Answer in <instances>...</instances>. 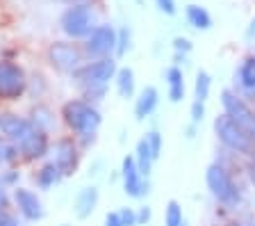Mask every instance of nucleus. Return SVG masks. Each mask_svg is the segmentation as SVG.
<instances>
[{"instance_id":"nucleus-6","label":"nucleus","mask_w":255,"mask_h":226,"mask_svg":"<svg viewBox=\"0 0 255 226\" xmlns=\"http://www.w3.org/2000/svg\"><path fill=\"white\" fill-rule=\"evenodd\" d=\"M221 105H223V110H226V114L233 119L239 128H244L246 133L251 135V140L255 142V110L251 108V105H246V103L242 101L237 94L230 92V89H223Z\"/></svg>"},{"instance_id":"nucleus-3","label":"nucleus","mask_w":255,"mask_h":226,"mask_svg":"<svg viewBox=\"0 0 255 226\" xmlns=\"http://www.w3.org/2000/svg\"><path fill=\"white\" fill-rule=\"evenodd\" d=\"M59 25H62V32L69 39H87L98 23H96V14L91 9V5L73 2L71 7L64 9L62 18H59Z\"/></svg>"},{"instance_id":"nucleus-25","label":"nucleus","mask_w":255,"mask_h":226,"mask_svg":"<svg viewBox=\"0 0 255 226\" xmlns=\"http://www.w3.org/2000/svg\"><path fill=\"white\" fill-rule=\"evenodd\" d=\"M146 140H148V146H150V151H153L155 160H157L159 153H162V135H159L157 130H153V133L146 135Z\"/></svg>"},{"instance_id":"nucleus-31","label":"nucleus","mask_w":255,"mask_h":226,"mask_svg":"<svg viewBox=\"0 0 255 226\" xmlns=\"http://www.w3.org/2000/svg\"><path fill=\"white\" fill-rule=\"evenodd\" d=\"M9 158H14V149H11V146H7L5 140H0V165H2V162H7Z\"/></svg>"},{"instance_id":"nucleus-33","label":"nucleus","mask_w":255,"mask_h":226,"mask_svg":"<svg viewBox=\"0 0 255 226\" xmlns=\"http://www.w3.org/2000/svg\"><path fill=\"white\" fill-rule=\"evenodd\" d=\"M148 220H150V208H148V206H143V208L137 213V226L139 224H146Z\"/></svg>"},{"instance_id":"nucleus-15","label":"nucleus","mask_w":255,"mask_h":226,"mask_svg":"<svg viewBox=\"0 0 255 226\" xmlns=\"http://www.w3.org/2000/svg\"><path fill=\"white\" fill-rule=\"evenodd\" d=\"M159 103V92L155 89V87H143L141 94H139L137 103H134V117L141 121V119L150 117V114L155 112V108H157Z\"/></svg>"},{"instance_id":"nucleus-24","label":"nucleus","mask_w":255,"mask_h":226,"mask_svg":"<svg viewBox=\"0 0 255 226\" xmlns=\"http://www.w3.org/2000/svg\"><path fill=\"white\" fill-rule=\"evenodd\" d=\"M185 224V215L178 201H169L164 210V226H182Z\"/></svg>"},{"instance_id":"nucleus-21","label":"nucleus","mask_w":255,"mask_h":226,"mask_svg":"<svg viewBox=\"0 0 255 226\" xmlns=\"http://www.w3.org/2000/svg\"><path fill=\"white\" fill-rule=\"evenodd\" d=\"M117 92L121 98H132L134 94V71L130 66H123V69H117Z\"/></svg>"},{"instance_id":"nucleus-12","label":"nucleus","mask_w":255,"mask_h":226,"mask_svg":"<svg viewBox=\"0 0 255 226\" xmlns=\"http://www.w3.org/2000/svg\"><path fill=\"white\" fill-rule=\"evenodd\" d=\"M14 201H16V208L25 217L27 222H39L43 217V206H41V199L32 190H25V188H16L14 190Z\"/></svg>"},{"instance_id":"nucleus-4","label":"nucleus","mask_w":255,"mask_h":226,"mask_svg":"<svg viewBox=\"0 0 255 226\" xmlns=\"http://www.w3.org/2000/svg\"><path fill=\"white\" fill-rule=\"evenodd\" d=\"M205 183L212 192V197L219 201L221 206H237L242 201V192H239L237 183L233 181V176L228 174V169L221 165H210L205 172Z\"/></svg>"},{"instance_id":"nucleus-19","label":"nucleus","mask_w":255,"mask_h":226,"mask_svg":"<svg viewBox=\"0 0 255 226\" xmlns=\"http://www.w3.org/2000/svg\"><path fill=\"white\" fill-rule=\"evenodd\" d=\"M185 16H187V21H189V25L196 27V30H210V27H212V16H210V11L201 5H187Z\"/></svg>"},{"instance_id":"nucleus-2","label":"nucleus","mask_w":255,"mask_h":226,"mask_svg":"<svg viewBox=\"0 0 255 226\" xmlns=\"http://www.w3.org/2000/svg\"><path fill=\"white\" fill-rule=\"evenodd\" d=\"M117 75V62L112 57L94 59V62H82L73 71V80L80 87H85L89 94H103L110 80Z\"/></svg>"},{"instance_id":"nucleus-27","label":"nucleus","mask_w":255,"mask_h":226,"mask_svg":"<svg viewBox=\"0 0 255 226\" xmlns=\"http://www.w3.org/2000/svg\"><path fill=\"white\" fill-rule=\"evenodd\" d=\"M119 220H121V226H137V213L132 208H121Z\"/></svg>"},{"instance_id":"nucleus-39","label":"nucleus","mask_w":255,"mask_h":226,"mask_svg":"<svg viewBox=\"0 0 255 226\" xmlns=\"http://www.w3.org/2000/svg\"><path fill=\"white\" fill-rule=\"evenodd\" d=\"M182 226H187V222H185V224H182Z\"/></svg>"},{"instance_id":"nucleus-18","label":"nucleus","mask_w":255,"mask_h":226,"mask_svg":"<svg viewBox=\"0 0 255 226\" xmlns=\"http://www.w3.org/2000/svg\"><path fill=\"white\" fill-rule=\"evenodd\" d=\"M237 80L239 87L244 89L246 94H255V55L246 57L237 69Z\"/></svg>"},{"instance_id":"nucleus-22","label":"nucleus","mask_w":255,"mask_h":226,"mask_svg":"<svg viewBox=\"0 0 255 226\" xmlns=\"http://www.w3.org/2000/svg\"><path fill=\"white\" fill-rule=\"evenodd\" d=\"M37 185L41 190H50L53 185H57L59 183V178H62V174H59V169H57V165L55 162H46L41 169L37 172Z\"/></svg>"},{"instance_id":"nucleus-1","label":"nucleus","mask_w":255,"mask_h":226,"mask_svg":"<svg viewBox=\"0 0 255 226\" xmlns=\"http://www.w3.org/2000/svg\"><path fill=\"white\" fill-rule=\"evenodd\" d=\"M62 117L64 124L69 126L75 135L80 137H94L96 130L101 128L103 117L101 112L87 101H80V98H73V101H66L62 108Z\"/></svg>"},{"instance_id":"nucleus-20","label":"nucleus","mask_w":255,"mask_h":226,"mask_svg":"<svg viewBox=\"0 0 255 226\" xmlns=\"http://www.w3.org/2000/svg\"><path fill=\"white\" fill-rule=\"evenodd\" d=\"M134 162H137L139 174H141V176H148L150 169H153L155 156H153V151H150L148 140H146V137H141V140L137 142V156H134Z\"/></svg>"},{"instance_id":"nucleus-26","label":"nucleus","mask_w":255,"mask_h":226,"mask_svg":"<svg viewBox=\"0 0 255 226\" xmlns=\"http://www.w3.org/2000/svg\"><path fill=\"white\" fill-rule=\"evenodd\" d=\"M128 48H130V30L123 27V30H119L117 32V53L123 55Z\"/></svg>"},{"instance_id":"nucleus-16","label":"nucleus","mask_w":255,"mask_h":226,"mask_svg":"<svg viewBox=\"0 0 255 226\" xmlns=\"http://www.w3.org/2000/svg\"><path fill=\"white\" fill-rule=\"evenodd\" d=\"M98 206V190L96 188H85L75 197V215L78 220H87Z\"/></svg>"},{"instance_id":"nucleus-37","label":"nucleus","mask_w":255,"mask_h":226,"mask_svg":"<svg viewBox=\"0 0 255 226\" xmlns=\"http://www.w3.org/2000/svg\"><path fill=\"white\" fill-rule=\"evenodd\" d=\"M246 37H249V39H255V18H253V21H251L249 30H246Z\"/></svg>"},{"instance_id":"nucleus-7","label":"nucleus","mask_w":255,"mask_h":226,"mask_svg":"<svg viewBox=\"0 0 255 226\" xmlns=\"http://www.w3.org/2000/svg\"><path fill=\"white\" fill-rule=\"evenodd\" d=\"M114 50H117V30L107 23L96 25L85 39V53L94 59L110 57Z\"/></svg>"},{"instance_id":"nucleus-11","label":"nucleus","mask_w":255,"mask_h":226,"mask_svg":"<svg viewBox=\"0 0 255 226\" xmlns=\"http://www.w3.org/2000/svg\"><path fill=\"white\" fill-rule=\"evenodd\" d=\"M121 178H123V190H126L128 197H143L148 192V183L143 181V176L139 174L134 156H126L121 162Z\"/></svg>"},{"instance_id":"nucleus-28","label":"nucleus","mask_w":255,"mask_h":226,"mask_svg":"<svg viewBox=\"0 0 255 226\" xmlns=\"http://www.w3.org/2000/svg\"><path fill=\"white\" fill-rule=\"evenodd\" d=\"M203 117H205V103H203V101H194V103H191V121H194V124H198Z\"/></svg>"},{"instance_id":"nucleus-32","label":"nucleus","mask_w":255,"mask_h":226,"mask_svg":"<svg viewBox=\"0 0 255 226\" xmlns=\"http://www.w3.org/2000/svg\"><path fill=\"white\" fill-rule=\"evenodd\" d=\"M0 226H21L14 215H9L7 210H0Z\"/></svg>"},{"instance_id":"nucleus-10","label":"nucleus","mask_w":255,"mask_h":226,"mask_svg":"<svg viewBox=\"0 0 255 226\" xmlns=\"http://www.w3.org/2000/svg\"><path fill=\"white\" fill-rule=\"evenodd\" d=\"M39 126L32 119L18 117V114H0V133L5 135L7 140H11L16 146L23 140H27Z\"/></svg>"},{"instance_id":"nucleus-35","label":"nucleus","mask_w":255,"mask_h":226,"mask_svg":"<svg viewBox=\"0 0 255 226\" xmlns=\"http://www.w3.org/2000/svg\"><path fill=\"white\" fill-rule=\"evenodd\" d=\"M7 204H9V199H7V192H5V185L0 183V210H5Z\"/></svg>"},{"instance_id":"nucleus-30","label":"nucleus","mask_w":255,"mask_h":226,"mask_svg":"<svg viewBox=\"0 0 255 226\" xmlns=\"http://www.w3.org/2000/svg\"><path fill=\"white\" fill-rule=\"evenodd\" d=\"M173 48H175V53H178V55H180V53L187 55L191 50V41H189V39H185V37H178L173 41Z\"/></svg>"},{"instance_id":"nucleus-38","label":"nucleus","mask_w":255,"mask_h":226,"mask_svg":"<svg viewBox=\"0 0 255 226\" xmlns=\"http://www.w3.org/2000/svg\"><path fill=\"white\" fill-rule=\"evenodd\" d=\"M66 2H71V5H73V2H78V0H66Z\"/></svg>"},{"instance_id":"nucleus-17","label":"nucleus","mask_w":255,"mask_h":226,"mask_svg":"<svg viewBox=\"0 0 255 226\" xmlns=\"http://www.w3.org/2000/svg\"><path fill=\"white\" fill-rule=\"evenodd\" d=\"M166 85H169V98L173 103H180L185 98V75H182V69L169 66L166 69Z\"/></svg>"},{"instance_id":"nucleus-9","label":"nucleus","mask_w":255,"mask_h":226,"mask_svg":"<svg viewBox=\"0 0 255 226\" xmlns=\"http://www.w3.org/2000/svg\"><path fill=\"white\" fill-rule=\"evenodd\" d=\"M48 59L50 64L59 71H71L73 73L80 64H82V50L71 41H55L48 48Z\"/></svg>"},{"instance_id":"nucleus-34","label":"nucleus","mask_w":255,"mask_h":226,"mask_svg":"<svg viewBox=\"0 0 255 226\" xmlns=\"http://www.w3.org/2000/svg\"><path fill=\"white\" fill-rule=\"evenodd\" d=\"M103 226H121L119 213H107V215H105V224H103Z\"/></svg>"},{"instance_id":"nucleus-36","label":"nucleus","mask_w":255,"mask_h":226,"mask_svg":"<svg viewBox=\"0 0 255 226\" xmlns=\"http://www.w3.org/2000/svg\"><path fill=\"white\" fill-rule=\"evenodd\" d=\"M249 178H251V183L255 185V156L251 158V162H249Z\"/></svg>"},{"instance_id":"nucleus-14","label":"nucleus","mask_w":255,"mask_h":226,"mask_svg":"<svg viewBox=\"0 0 255 226\" xmlns=\"http://www.w3.org/2000/svg\"><path fill=\"white\" fill-rule=\"evenodd\" d=\"M48 146H50V142H48L46 130L37 128L27 140H23L21 144L16 146V151H18L25 160H37V158H43L48 153Z\"/></svg>"},{"instance_id":"nucleus-13","label":"nucleus","mask_w":255,"mask_h":226,"mask_svg":"<svg viewBox=\"0 0 255 226\" xmlns=\"http://www.w3.org/2000/svg\"><path fill=\"white\" fill-rule=\"evenodd\" d=\"M78 149H75V144L71 140H59L57 144H55V165H57L59 174L62 176H73L75 169H78Z\"/></svg>"},{"instance_id":"nucleus-5","label":"nucleus","mask_w":255,"mask_h":226,"mask_svg":"<svg viewBox=\"0 0 255 226\" xmlns=\"http://www.w3.org/2000/svg\"><path fill=\"white\" fill-rule=\"evenodd\" d=\"M214 133H217L219 142L233 149L235 153H244V156H255V142L251 140V135L244 128H239L228 114L223 112L221 117L214 119Z\"/></svg>"},{"instance_id":"nucleus-29","label":"nucleus","mask_w":255,"mask_h":226,"mask_svg":"<svg viewBox=\"0 0 255 226\" xmlns=\"http://www.w3.org/2000/svg\"><path fill=\"white\" fill-rule=\"evenodd\" d=\"M155 5H157V9L162 11V14H166V16H173L175 11V0H155Z\"/></svg>"},{"instance_id":"nucleus-23","label":"nucleus","mask_w":255,"mask_h":226,"mask_svg":"<svg viewBox=\"0 0 255 226\" xmlns=\"http://www.w3.org/2000/svg\"><path fill=\"white\" fill-rule=\"evenodd\" d=\"M210 89H212V78L207 71H198L196 73V82H194V94H196V101L205 103L210 98Z\"/></svg>"},{"instance_id":"nucleus-8","label":"nucleus","mask_w":255,"mask_h":226,"mask_svg":"<svg viewBox=\"0 0 255 226\" xmlns=\"http://www.w3.org/2000/svg\"><path fill=\"white\" fill-rule=\"evenodd\" d=\"M25 87L27 80L21 66L9 62V59H0V98L14 101V98L23 96Z\"/></svg>"}]
</instances>
